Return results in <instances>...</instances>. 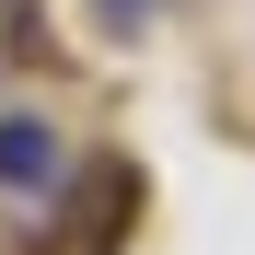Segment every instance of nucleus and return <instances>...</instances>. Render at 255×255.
Instances as JSON below:
<instances>
[{"mask_svg": "<svg viewBox=\"0 0 255 255\" xmlns=\"http://www.w3.org/2000/svg\"><path fill=\"white\" fill-rule=\"evenodd\" d=\"M47 186H70L58 174V139L35 116H0V197H47Z\"/></svg>", "mask_w": 255, "mask_h": 255, "instance_id": "2", "label": "nucleus"}, {"mask_svg": "<svg viewBox=\"0 0 255 255\" xmlns=\"http://www.w3.org/2000/svg\"><path fill=\"white\" fill-rule=\"evenodd\" d=\"M128 221H139V174H128V162H81V197H70V255H105Z\"/></svg>", "mask_w": 255, "mask_h": 255, "instance_id": "1", "label": "nucleus"}]
</instances>
